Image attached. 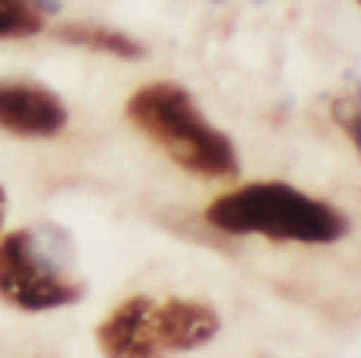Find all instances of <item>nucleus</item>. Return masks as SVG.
I'll return each instance as SVG.
<instances>
[{"label":"nucleus","instance_id":"1","mask_svg":"<svg viewBox=\"0 0 361 358\" xmlns=\"http://www.w3.org/2000/svg\"><path fill=\"white\" fill-rule=\"evenodd\" d=\"M206 222L225 235H263L269 241L333 245L349 235L336 206L282 181H257L209 203Z\"/></svg>","mask_w":361,"mask_h":358},{"label":"nucleus","instance_id":"2","mask_svg":"<svg viewBox=\"0 0 361 358\" xmlns=\"http://www.w3.org/2000/svg\"><path fill=\"white\" fill-rule=\"evenodd\" d=\"M127 118L165 156L200 178H235L238 156L231 140L203 118L193 95L178 82H149L127 101Z\"/></svg>","mask_w":361,"mask_h":358},{"label":"nucleus","instance_id":"3","mask_svg":"<svg viewBox=\"0 0 361 358\" xmlns=\"http://www.w3.org/2000/svg\"><path fill=\"white\" fill-rule=\"evenodd\" d=\"M219 333V314L203 302L169 298L152 302L146 295L127 298L99 323L105 358H169L175 352L206 346Z\"/></svg>","mask_w":361,"mask_h":358},{"label":"nucleus","instance_id":"4","mask_svg":"<svg viewBox=\"0 0 361 358\" xmlns=\"http://www.w3.org/2000/svg\"><path fill=\"white\" fill-rule=\"evenodd\" d=\"M86 283L73 270V251L61 228L32 226L0 238V298L19 311L76 304Z\"/></svg>","mask_w":361,"mask_h":358},{"label":"nucleus","instance_id":"5","mask_svg":"<svg viewBox=\"0 0 361 358\" xmlns=\"http://www.w3.org/2000/svg\"><path fill=\"white\" fill-rule=\"evenodd\" d=\"M67 105L48 86L32 80H0V130L48 140L67 127Z\"/></svg>","mask_w":361,"mask_h":358},{"label":"nucleus","instance_id":"6","mask_svg":"<svg viewBox=\"0 0 361 358\" xmlns=\"http://www.w3.org/2000/svg\"><path fill=\"white\" fill-rule=\"evenodd\" d=\"M54 35L67 44H76V48L102 51V54H114V57H124V61H137V57L146 54L143 44L133 42L130 35L99 23H63L54 29Z\"/></svg>","mask_w":361,"mask_h":358},{"label":"nucleus","instance_id":"7","mask_svg":"<svg viewBox=\"0 0 361 358\" xmlns=\"http://www.w3.org/2000/svg\"><path fill=\"white\" fill-rule=\"evenodd\" d=\"M42 25L44 16L35 0H0V38H29Z\"/></svg>","mask_w":361,"mask_h":358},{"label":"nucleus","instance_id":"8","mask_svg":"<svg viewBox=\"0 0 361 358\" xmlns=\"http://www.w3.org/2000/svg\"><path fill=\"white\" fill-rule=\"evenodd\" d=\"M330 114L339 127L345 130V137L352 140V146L361 156V86L355 92H343L330 101Z\"/></svg>","mask_w":361,"mask_h":358},{"label":"nucleus","instance_id":"9","mask_svg":"<svg viewBox=\"0 0 361 358\" xmlns=\"http://www.w3.org/2000/svg\"><path fill=\"white\" fill-rule=\"evenodd\" d=\"M4 213H6V194H4V187H0V226H4Z\"/></svg>","mask_w":361,"mask_h":358},{"label":"nucleus","instance_id":"10","mask_svg":"<svg viewBox=\"0 0 361 358\" xmlns=\"http://www.w3.org/2000/svg\"><path fill=\"white\" fill-rule=\"evenodd\" d=\"M355 4H358V6H361V0H355Z\"/></svg>","mask_w":361,"mask_h":358}]
</instances>
